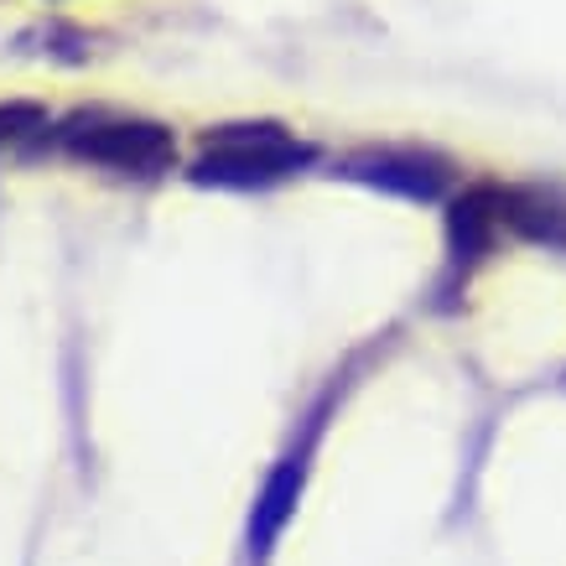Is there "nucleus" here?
<instances>
[{
  "label": "nucleus",
  "mask_w": 566,
  "mask_h": 566,
  "mask_svg": "<svg viewBox=\"0 0 566 566\" xmlns=\"http://www.w3.org/2000/svg\"><path fill=\"white\" fill-rule=\"evenodd\" d=\"M302 161H307V146H296L286 130H275V125H229V130L208 140L192 177L219 182V188H255V182H275V177L296 172Z\"/></svg>",
  "instance_id": "f257e3e1"
},
{
  "label": "nucleus",
  "mask_w": 566,
  "mask_h": 566,
  "mask_svg": "<svg viewBox=\"0 0 566 566\" xmlns=\"http://www.w3.org/2000/svg\"><path fill=\"white\" fill-rule=\"evenodd\" d=\"M504 223L531 240H566V208L546 192H504Z\"/></svg>",
  "instance_id": "39448f33"
},
{
  "label": "nucleus",
  "mask_w": 566,
  "mask_h": 566,
  "mask_svg": "<svg viewBox=\"0 0 566 566\" xmlns=\"http://www.w3.org/2000/svg\"><path fill=\"white\" fill-rule=\"evenodd\" d=\"M504 223V192L494 188H473L463 192L452 213H447V240H452V260L473 265V260L494 244V229Z\"/></svg>",
  "instance_id": "20e7f679"
},
{
  "label": "nucleus",
  "mask_w": 566,
  "mask_h": 566,
  "mask_svg": "<svg viewBox=\"0 0 566 566\" xmlns=\"http://www.w3.org/2000/svg\"><path fill=\"white\" fill-rule=\"evenodd\" d=\"M21 125H36V109H27V104H11V109H0V140L17 136Z\"/></svg>",
  "instance_id": "0eeeda50"
},
{
  "label": "nucleus",
  "mask_w": 566,
  "mask_h": 566,
  "mask_svg": "<svg viewBox=\"0 0 566 566\" xmlns=\"http://www.w3.org/2000/svg\"><path fill=\"white\" fill-rule=\"evenodd\" d=\"M359 182H375L385 192H406V198H437L447 188V161L421 151H364L344 167Z\"/></svg>",
  "instance_id": "7ed1b4c3"
},
{
  "label": "nucleus",
  "mask_w": 566,
  "mask_h": 566,
  "mask_svg": "<svg viewBox=\"0 0 566 566\" xmlns=\"http://www.w3.org/2000/svg\"><path fill=\"white\" fill-rule=\"evenodd\" d=\"M296 483H302V458H292V463L281 468L271 479V489H265V499H260V510H255V541L265 546L275 535V525L286 520V510H292V499H296Z\"/></svg>",
  "instance_id": "423d86ee"
},
{
  "label": "nucleus",
  "mask_w": 566,
  "mask_h": 566,
  "mask_svg": "<svg viewBox=\"0 0 566 566\" xmlns=\"http://www.w3.org/2000/svg\"><path fill=\"white\" fill-rule=\"evenodd\" d=\"M69 146L84 161H99V167H115V172H140V177L161 172L177 156L172 130L151 120H109V125H88V130L78 125V130H69Z\"/></svg>",
  "instance_id": "f03ea898"
}]
</instances>
